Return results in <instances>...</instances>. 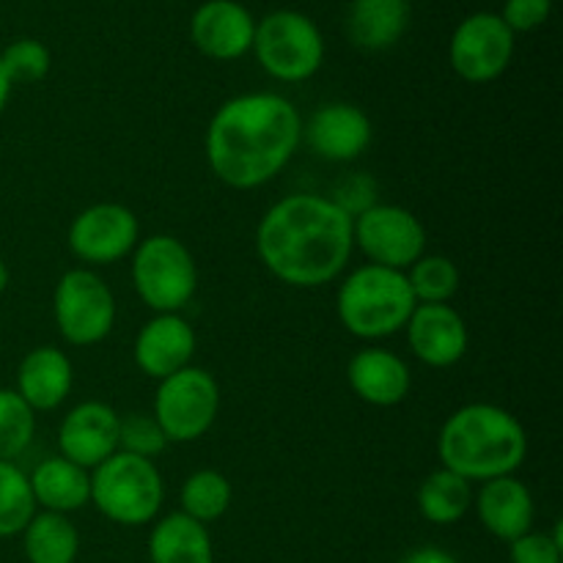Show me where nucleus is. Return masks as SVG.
Masks as SVG:
<instances>
[{"label":"nucleus","mask_w":563,"mask_h":563,"mask_svg":"<svg viewBox=\"0 0 563 563\" xmlns=\"http://www.w3.org/2000/svg\"><path fill=\"white\" fill-rule=\"evenodd\" d=\"M119 412L102 401H86L64 418L58 445L64 460L80 467L102 465L119 451Z\"/></svg>","instance_id":"nucleus-14"},{"label":"nucleus","mask_w":563,"mask_h":563,"mask_svg":"<svg viewBox=\"0 0 563 563\" xmlns=\"http://www.w3.org/2000/svg\"><path fill=\"white\" fill-rule=\"evenodd\" d=\"M550 11H553V0H506L500 20L517 36V33L537 31L539 25H544Z\"/></svg>","instance_id":"nucleus-33"},{"label":"nucleus","mask_w":563,"mask_h":563,"mask_svg":"<svg viewBox=\"0 0 563 563\" xmlns=\"http://www.w3.org/2000/svg\"><path fill=\"white\" fill-rule=\"evenodd\" d=\"M526 454V429L511 412L495 405L462 407L440 432L443 467L467 482L511 476L522 465Z\"/></svg>","instance_id":"nucleus-3"},{"label":"nucleus","mask_w":563,"mask_h":563,"mask_svg":"<svg viewBox=\"0 0 563 563\" xmlns=\"http://www.w3.org/2000/svg\"><path fill=\"white\" fill-rule=\"evenodd\" d=\"M476 506L484 528L504 542H515L531 531L533 498L515 476H500L484 484Z\"/></svg>","instance_id":"nucleus-18"},{"label":"nucleus","mask_w":563,"mask_h":563,"mask_svg":"<svg viewBox=\"0 0 563 563\" xmlns=\"http://www.w3.org/2000/svg\"><path fill=\"white\" fill-rule=\"evenodd\" d=\"M407 335L418 361L445 368L462 361L467 350V328L445 302H421L407 322Z\"/></svg>","instance_id":"nucleus-15"},{"label":"nucleus","mask_w":563,"mask_h":563,"mask_svg":"<svg viewBox=\"0 0 563 563\" xmlns=\"http://www.w3.org/2000/svg\"><path fill=\"white\" fill-rule=\"evenodd\" d=\"M190 36L207 58L234 60L253 49L256 20L236 0H207L192 14Z\"/></svg>","instance_id":"nucleus-13"},{"label":"nucleus","mask_w":563,"mask_h":563,"mask_svg":"<svg viewBox=\"0 0 563 563\" xmlns=\"http://www.w3.org/2000/svg\"><path fill=\"white\" fill-rule=\"evenodd\" d=\"M300 113L278 93L229 99L207 130L212 174L234 190H253L273 179L300 146Z\"/></svg>","instance_id":"nucleus-2"},{"label":"nucleus","mask_w":563,"mask_h":563,"mask_svg":"<svg viewBox=\"0 0 563 563\" xmlns=\"http://www.w3.org/2000/svg\"><path fill=\"white\" fill-rule=\"evenodd\" d=\"M36 434V412L16 390L0 388V462H11L31 445Z\"/></svg>","instance_id":"nucleus-28"},{"label":"nucleus","mask_w":563,"mask_h":563,"mask_svg":"<svg viewBox=\"0 0 563 563\" xmlns=\"http://www.w3.org/2000/svg\"><path fill=\"white\" fill-rule=\"evenodd\" d=\"M511 544V563H561L563 542H561V526L555 533H531L515 539Z\"/></svg>","instance_id":"nucleus-32"},{"label":"nucleus","mask_w":563,"mask_h":563,"mask_svg":"<svg viewBox=\"0 0 563 563\" xmlns=\"http://www.w3.org/2000/svg\"><path fill=\"white\" fill-rule=\"evenodd\" d=\"M231 506V484L218 471H198L181 487V511L201 526L223 517Z\"/></svg>","instance_id":"nucleus-26"},{"label":"nucleus","mask_w":563,"mask_h":563,"mask_svg":"<svg viewBox=\"0 0 563 563\" xmlns=\"http://www.w3.org/2000/svg\"><path fill=\"white\" fill-rule=\"evenodd\" d=\"M473 504L471 482L451 471H438L423 482L418 493V506L421 515L434 526H454L467 515Z\"/></svg>","instance_id":"nucleus-25"},{"label":"nucleus","mask_w":563,"mask_h":563,"mask_svg":"<svg viewBox=\"0 0 563 563\" xmlns=\"http://www.w3.org/2000/svg\"><path fill=\"white\" fill-rule=\"evenodd\" d=\"M350 385L374 407H394L410 394V368L388 350H363L350 363Z\"/></svg>","instance_id":"nucleus-19"},{"label":"nucleus","mask_w":563,"mask_h":563,"mask_svg":"<svg viewBox=\"0 0 563 563\" xmlns=\"http://www.w3.org/2000/svg\"><path fill=\"white\" fill-rule=\"evenodd\" d=\"M355 245L372 258V264L388 269H405L427 251V229L412 212L401 207H368L352 223Z\"/></svg>","instance_id":"nucleus-10"},{"label":"nucleus","mask_w":563,"mask_h":563,"mask_svg":"<svg viewBox=\"0 0 563 563\" xmlns=\"http://www.w3.org/2000/svg\"><path fill=\"white\" fill-rule=\"evenodd\" d=\"M91 500L119 526H146L163 506V478L152 460L115 451L91 476Z\"/></svg>","instance_id":"nucleus-5"},{"label":"nucleus","mask_w":563,"mask_h":563,"mask_svg":"<svg viewBox=\"0 0 563 563\" xmlns=\"http://www.w3.org/2000/svg\"><path fill=\"white\" fill-rule=\"evenodd\" d=\"M27 482H31L33 500L55 515L77 511L91 500V478L86 476V467L64 456L44 460Z\"/></svg>","instance_id":"nucleus-21"},{"label":"nucleus","mask_w":563,"mask_h":563,"mask_svg":"<svg viewBox=\"0 0 563 563\" xmlns=\"http://www.w3.org/2000/svg\"><path fill=\"white\" fill-rule=\"evenodd\" d=\"M196 333L179 313H159L137 333L135 363L143 374L165 379L190 366Z\"/></svg>","instance_id":"nucleus-16"},{"label":"nucleus","mask_w":563,"mask_h":563,"mask_svg":"<svg viewBox=\"0 0 563 563\" xmlns=\"http://www.w3.org/2000/svg\"><path fill=\"white\" fill-rule=\"evenodd\" d=\"M0 64H3L11 86H16V82L44 80L53 58H49V49L36 38H16L0 53Z\"/></svg>","instance_id":"nucleus-30"},{"label":"nucleus","mask_w":563,"mask_h":563,"mask_svg":"<svg viewBox=\"0 0 563 563\" xmlns=\"http://www.w3.org/2000/svg\"><path fill=\"white\" fill-rule=\"evenodd\" d=\"M132 280L148 308L159 313H176L196 295V262L174 236H148L135 253Z\"/></svg>","instance_id":"nucleus-7"},{"label":"nucleus","mask_w":563,"mask_h":563,"mask_svg":"<svg viewBox=\"0 0 563 563\" xmlns=\"http://www.w3.org/2000/svg\"><path fill=\"white\" fill-rule=\"evenodd\" d=\"M416 302H449L460 289V269L445 256H421L407 275Z\"/></svg>","instance_id":"nucleus-29"},{"label":"nucleus","mask_w":563,"mask_h":563,"mask_svg":"<svg viewBox=\"0 0 563 563\" xmlns=\"http://www.w3.org/2000/svg\"><path fill=\"white\" fill-rule=\"evenodd\" d=\"M306 137L319 157L346 163L366 152L368 141H372V121L355 104H324L322 110L313 113Z\"/></svg>","instance_id":"nucleus-17"},{"label":"nucleus","mask_w":563,"mask_h":563,"mask_svg":"<svg viewBox=\"0 0 563 563\" xmlns=\"http://www.w3.org/2000/svg\"><path fill=\"white\" fill-rule=\"evenodd\" d=\"M218 405L220 390L212 374L187 366L159 379L154 418L163 427L165 438L174 443H190L209 432L218 416Z\"/></svg>","instance_id":"nucleus-8"},{"label":"nucleus","mask_w":563,"mask_h":563,"mask_svg":"<svg viewBox=\"0 0 563 563\" xmlns=\"http://www.w3.org/2000/svg\"><path fill=\"white\" fill-rule=\"evenodd\" d=\"M256 58L275 80L300 82L319 71L324 42L319 27L306 14L291 9L273 11L256 25L253 36Z\"/></svg>","instance_id":"nucleus-6"},{"label":"nucleus","mask_w":563,"mask_h":563,"mask_svg":"<svg viewBox=\"0 0 563 563\" xmlns=\"http://www.w3.org/2000/svg\"><path fill=\"white\" fill-rule=\"evenodd\" d=\"M168 438H165L163 427L154 416H143V412H130L119 421V449L124 454L141 456V460H152V456L163 454Z\"/></svg>","instance_id":"nucleus-31"},{"label":"nucleus","mask_w":563,"mask_h":563,"mask_svg":"<svg viewBox=\"0 0 563 563\" xmlns=\"http://www.w3.org/2000/svg\"><path fill=\"white\" fill-rule=\"evenodd\" d=\"M71 390V363L55 346L27 352L16 374V394L36 410H55Z\"/></svg>","instance_id":"nucleus-20"},{"label":"nucleus","mask_w":563,"mask_h":563,"mask_svg":"<svg viewBox=\"0 0 563 563\" xmlns=\"http://www.w3.org/2000/svg\"><path fill=\"white\" fill-rule=\"evenodd\" d=\"M352 212L322 196H289L262 218L256 247L264 267L289 286L330 284L350 262Z\"/></svg>","instance_id":"nucleus-1"},{"label":"nucleus","mask_w":563,"mask_h":563,"mask_svg":"<svg viewBox=\"0 0 563 563\" xmlns=\"http://www.w3.org/2000/svg\"><path fill=\"white\" fill-rule=\"evenodd\" d=\"M152 563H212V539L207 526L185 511L163 517L148 539Z\"/></svg>","instance_id":"nucleus-22"},{"label":"nucleus","mask_w":563,"mask_h":563,"mask_svg":"<svg viewBox=\"0 0 563 563\" xmlns=\"http://www.w3.org/2000/svg\"><path fill=\"white\" fill-rule=\"evenodd\" d=\"M451 66L467 82H489L506 71L515 55V33L500 14L478 11L465 16L451 36Z\"/></svg>","instance_id":"nucleus-11"},{"label":"nucleus","mask_w":563,"mask_h":563,"mask_svg":"<svg viewBox=\"0 0 563 563\" xmlns=\"http://www.w3.org/2000/svg\"><path fill=\"white\" fill-rule=\"evenodd\" d=\"M9 278H11L9 267H5V262H3V258H0V295H3L5 286H9Z\"/></svg>","instance_id":"nucleus-36"},{"label":"nucleus","mask_w":563,"mask_h":563,"mask_svg":"<svg viewBox=\"0 0 563 563\" xmlns=\"http://www.w3.org/2000/svg\"><path fill=\"white\" fill-rule=\"evenodd\" d=\"M416 306L407 275L377 264L355 269L339 291V319L357 339L394 335L407 328Z\"/></svg>","instance_id":"nucleus-4"},{"label":"nucleus","mask_w":563,"mask_h":563,"mask_svg":"<svg viewBox=\"0 0 563 563\" xmlns=\"http://www.w3.org/2000/svg\"><path fill=\"white\" fill-rule=\"evenodd\" d=\"M9 93H11V80L5 77L3 64H0V113H3L5 102H9Z\"/></svg>","instance_id":"nucleus-35"},{"label":"nucleus","mask_w":563,"mask_h":563,"mask_svg":"<svg viewBox=\"0 0 563 563\" xmlns=\"http://www.w3.org/2000/svg\"><path fill=\"white\" fill-rule=\"evenodd\" d=\"M401 563H460L454 559V555H449L445 550H438V548H421L416 550V553L407 555Z\"/></svg>","instance_id":"nucleus-34"},{"label":"nucleus","mask_w":563,"mask_h":563,"mask_svg":"<svg viewBox=\"0 0 563 563\" xmlns=\"http://www.w3.org/2000/svg\"><path fill=\"white\" fill-rule=\"evenodd\" d=\"M25 555L31 563H75L80 550L77 528L64 515H33L25 531Z\"/></svg>","instance_id":"nucleus-24"},{"label":"nucleus","mask_w":563,"mask_h":563,"mask_svg":"<svg viewBox=\"0 0 563 563\" xmlns=\"http://www.w3.org/2000/svg\"><path fill=\"white\" fill-rule=\"evenodd\" d=\"M407 22H410L407 0H352L350 36L357 47H394L407 31Z\"/></svg>","instance_id":"nucleus-23"},{"label":"nucleus","mask_w":563,"mask_h":563,"mask_svg":"<svg viewBox=\"0 0 563 563\" xmlns=\"http://www.w3.org/2000/svg\"><path fill=\"white\" fill-rule=\"evenodd\" d=\"M55 319L69 344H99L115 322V300L108 284L91 269H69L55 289Z\"/></svg>","instance_id":"nucleus-9"},{"label":"nucleus","mask_w":563,"mask_h":563,"mask_svg":"<svg viewBox=\"0 0 563 563\" xmlns=\"http://www.w3.org/2000/svg\"><path fill=\"white\" fill-rule=\"evenodd\" d=\"M137 242V218L121 203H97L75 218L69 247L88 264H113Z\"/></svg>","instance_id":"nucleus-12"},{"label":"nucleus","mask_w":563,"mask_h":563,"mask_svg":"<svg viewBox=\"0 0 563 563\" xmlns=\"http://www.w3.org/2000/svg\"><path fill=\"white\" fill-rule=\"evenodd\" d=\"M36 515L31 482L14 462H0V539L16 537Z\"/></svg>","instance_id":"nucleus-27"}]
</instances>
